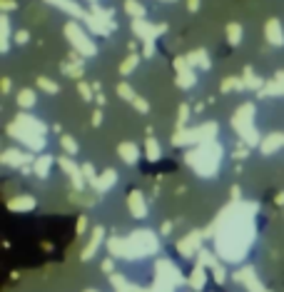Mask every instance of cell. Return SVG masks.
Masks as SVG:
<instances>
[{"mask_svg": "<svg viewBox=\"0 0 284 292\" xmlns=\"http://www.w3.org/2000/svg\"><path fill=\"white\" fill-rule=\"evenodd\" d=\"M145 55H147V58L155 55V45H152V43H145Z\"/></svg>", "mask_w": 284, "mask_h": 292, "instance_id": "cell-40", "label": "cell"}, {"mask_svg": "<svg viewBox=\"0 0 284 292\" xmlns=\"http://www.w3.org/2000/svg\"><path fill=\"white\" fill-rule=\"evenodd\" d=\"M15 43H18V45H25V43H28V33H25V30H18V33H15Z\"/></svg>", "mask_w": 284, "mask_h": 292, "instance_id": "cell-38", "label": "cell"}, {"mask_svg": "<svg viewBox=\"0 0 284 292\" xmlns=\"http://www.w3.org/2000/svg\"><path fill=\"white\" fill-rule=\"evenodd\" d=\"M174 68H177V85H180V88H185V90L195 88L197 78H195V70H192L190 60L177 58V60H174Z\"/></svg>", "mask_w": 284, "mask_h": 292, "instance_id": "cell-9", "label": "cell"}, {"mask_svg": "<svg viewBox=\"0 0 284 292\" xmlns=\"http://www.w3.org/2000/svg\"><path fill=\"white\" fill-rule=\"evenodd\" d=\"M32 157H30L28 152H23V150H5L3 152V163L5 165H10V168H20L23 163H30Z\"/></svg>", "mask_w": 284, "mask_h": 292, "instance_id": "cell-15", "label": "cell"}, {"mask_svg": "<svg viewBox=\"0 0 284 292\" xmlns=\"http://www.w3.org/2000/svg\"><path fill=\"white\" fill-rule=\"evenodd\" d=\"M284 145V135H267L262 143H259V150H262V155H272V152H277L279 147Z\"/></svg>", "mask_w": 284, "mask_h": 292, "instance_id": "cell-18", "label": "cell"}, {"mask_svg": "<svg viewBox=\"0 0 284 292\" xmlns=\"http://www.w3.org/2000/svg\"><path fill=\"white\" fill-rule=\"evenodd\" d=\"M127 205H130V212H132V217L135 220H145L147 217V203H145V198H142L140 192H132L130 195V200H127Z\"/></svg>", "mask_w": 284, "mask_h": 292, "instance_id": "cell-13", "label": "cell"}, {"mask_svg": "<svg viewBox=\"0 0 284 292\" xmlns=\"http://www.w3.org/2000/svg\"><path fill=\"white\" fill-rule=\"evenodd\" d=\"M125 13L132 20H142L145 18V5H142L140 0H125Z\"/></svg>", "mask_w": 284, "mask_h": 292, "instance_id": "cell-19", "label": "cell"}, {"mask_svg": "<svg viewBox=\"0 0 284 292\" xmlns=\"http://www.w3.org/2000/svg\"><path fill=\"white\" fill-rule=\"evenodd\" d=\"M255 203L232 205L222 212L215 228V252L229 265H237L244 260V255L252 247L255 240Z\"/></svg>", "mask_w": 284, "mask_h": 292, "instance_id": "cell-1", "label": "cell"}, {"mask_svg": "<svg viewBox=\"0 0 284 292\" xmlns=\"http://www.w3.org/2000/svg\"><path fill=\"white\" fill-rule=\"evenodd\" d=\"M18 105L32 108V105H35V92H32V90H20V92H18Z\"/></svg>", "mask_w": 284, "mask_h": 292, "instance_id": "cell-27", "label": "cell"}, {"mask_svg": "<svg viewBox=\"0 0 284 292\" xmlns=\"http://www.w3.org/2000/svg\"><path fill=\"white\" fill-rule=\"evenodd\" d=\"M187 5H190V13H197L199 10V0H190Z\"/></svg>", "mask_w": 284, "mask_h": 292, "instance_id": "cell-42", "label": "cell"}, {"mask_svg": "<svg viewBox=\"0 0 284 292\" xmlns=\"http://www.w3.org/2000/svg\"><path fill=\"white\" fill-rule=\"evenodd\" d=\"M62 70H65L67 75H73V78H80V75H83V68H80V65H62Z\"/></svg>", "mask_w": 284, "mask_h": 292, "instance_id": "cell-33", "label": "cell"}, {"mask_svg": "<svg viewBox=\"0 0 284 292\" xmlns=\"http://www.w3.org/2000/svg\"><path fill=\"white\" fill-rule=\"evenodd\" d=\"M57 165H60V170L65 173V175L70 177V182H73V187H85V173H83V168L70 157V155H60V160H57Z\"/></svg>", "mask_w": 284, "mask_h": 292, "instance_id": "cell-6", "label": "cell"}, {"mask_svg": "<svg viewBox=\"0 0 284 292\" xmlns=\"http://www.w3.org/2000/svg\"><path fill=\"white\" fill-rule=\"evenodd\" d=\"M117 152H120V157H122L127 165H135V163L140 160V145H135V143H120Z\"/></svg>", "mask_w": 284, "mask_h": 292, "instance_id": "cell-16", "label": "cell"}, {"mask_svg": "<svg viewBox=\"0 0 284 292\" xmlns=\"http://www.w3.org/2000/svg\"><path fill=\"white\" fill-rule=\"evenodd\" d=\"M145 155H147V160H160L162 157V147H160V143L155 140V138H147V143H145Z\"/></svg>", "mask_w": 284, "mask_h": 292, "instance_id": "cell-20", "label": "cell"}, {"mask_svg": "<svg viewBox=\"0 0 284 292\" xmlns=\"http://www.w3.org/2000/svg\"><path fill=\"white\" fill-rule=\"evenodd\" d=\"M0 25H3V53H8V48H10V18L0 15Z\"/></svg>", "mask_w": 284, "mask_h": 292, "instance_id": "cell-25", "label": "cell"}, {"mask_svg": "<svg viewBox=\"0 0 284 292\" xmlns=\"http://www.w3.org/2000/svg\"><path fill=\"white\" fill-rule=\"evenodd\" d=\"M117 92L122 95V100H130V103H135V98H137V95L132 92V88H130L127 83H120V85H117Z\"/></svg>", "mask_w": 284, "mask_h": 292, "instance_id": "cell-31", "label": "cell"}, {"mask_svg": "<svg viewBox=\"0 0 284 292\" xmlns=\"http://www.w3.org/2000/svg\"><path fill=\"white\" fill-rule=\"evenodd\" d=\"M172 233V222H165L162 225V235H170Z\"/></svg>", "mask_w": 284, "mask_h": 292, "instance_id": "cell-44", "label": "cell"}, {"mask_svg": "<svg viewBox=\"0 0 284 292\" xmlns=\"http://www.w3.org/2000/svg\"><path fill=\"white\" fill-rule=\"evenodd\" d=\"M242 33H244V30H242L239 23H229L227 25V35H229V43H232V45H239V43H242Z\"/></svg>", "mask_w": 284, "mask_h": 292, "instance_id": "cell-26", "label": "cell"}, {"mask_svg": "<svg viewBox=\"0 0 284 292\" xmlns=\"http://www.w3.org/2000/svg\"><path fill=\"white\" fill-rule=\"evenodd\" d=\"M3 8H5V10H13L15 3H13V0H3Z\"/></svg>", "mask_w": 284, "mask_h": 292, "instance_id": "cell-43", "label": "cell"}, {"mask_svg": "<svg viewBox=\"0 0 284 292\" xmlns=\"http://www.w3.org/2000/svg\"><path fill=\"white\" fill-rule=\"evenodd\" d=\"M187 60H190V65L192 68H202V70H209V58H207V53L204 50H195V53H190L187 55Z\"/></svg>", "mask_w": 284, "mask_h": 292, "instance_id": "cell-21", "label": "cell"}, {"mask_svg": "<svg viewBox=\"0 0 284 292\" xmlns=\"http://www.w3.org/2000/svg\"><path fill=\"white\" fill-rule=\"evenodd\" d=\"M113 270H115V257H105V260H102V272L113 275Z\"/></svg>", "mask_w": 284, "mask_h": 292, "instance_id": "cell-36", "label": "cell"}, {"mask_svg": "<svg viewBox=\"0 0 284 292\" xmlns=\"http://www.w3.org/2000/svg\"><path fill=\"white\" fill-rule=\"evenodd\" d=\"M267 292H269V290H267Z\"/></svg>", "mask_w": 284, "mask_h": 292, "instance_id": "cell-50", "label": "cell"}, {"mask_svg": "<svg viewBox=\"0 0 284 292\" xmlns=\"http://www.w3.org/2000/svg\"><path fill=\"white\" fill-rule=\"evenodd\" d=\"M132 30H135V35H140L145 43H152L160 33H165V25H152V23H147L142 18V20H132Z\"/></svg>", "mask_w": 284, "mask_h": 292, "instance_id": "cell-10", "label": "cell"}, {"mask_svg": "<svg viewBox=\"0 0 284 292\" xmlns=\"http://www.w3.org/2000/svg\"><path fill=\"white\" fill-rule=\"evenodd\" d=\"M102 240H105V228H95L92 230V237H90V242H87V247L83 250V263H90L92 257H95V252L100 250V245H102Z\"/></svg>", "mask_w": 284, "mask_h": 292, "instance_id": "cell-11", "label": "cell"}, {"mask_svg": "<svg viewBox=\"0 0 284 292\" xmlns=\"http://www.w3.org/2000/svg\"><path fill=\"white\" fill-rule=\"evenodd\" d=\"M78 92L83 95V100H92V92H90V88H87L85 83H80V85H78Z\"/></svg>", "mask_w": 284, "mask_h": 292, "instance_id": "cell-37", "label": "cell"}, {"mask_svg": "<svg viewBox=\"0 0 284 292\" xmlns=\"http://www.w3.org/2000/svg\"><path fill=\"white\" fill-rule=\"evenodd\" d=\"M115 185H117V173H115V170H105L102 175L95 180L92 187H95L97 192H108V190H113Z\"/></svg>", "mask_w": 284, "mask_h": 292, "instance_id": "cell-17", "label": "cell"}, {"mask_svg": "<svg viewBox=\"0 0 284 292\" xmlns=\"http://www.w3.org/2000/svg\"><path fill=\"white\" fill-rule=\"evenodd\" d=\"M155 272H157V280H165V282H170L174 287H182V285H185L182 270L172 263V260H160L157 267H155Z\"/></svg>", "mask_w": 284, "mask_h": 292, "instance_id": "cell-5", "label": "cell"}, {"mask_svg": "<svg viewBox=\"0 0 284 292\" xmlns=\"http://www.w3.org/2000/svg\"><path fill=\"white\" fill-rule=\"evenodd\" d=\"M177 250H180V255H182L185 260L197 257L199 250H202V233H199V230H192L187 237H182V240H180Z\"/></svg>", "mask_w": 284, "mask_h": 292, "instance_id": "cell-8", "label": "cell"}, {"mask_svg": "<svg viewBox=\"0 0 284 292\" xmlns=\"http://www.w3.org/2000/svg\"><path fill=\"white\" fill-rule=\"evenodd\" d=\"M132 105H135V110H140V113H145V115L150 113V105H147L142 98H135V103H132Z\"/></svg>", "mask_w": 284, "mask_h": 292, "instance_id": "cell-34", "label": "cell"}, {"mask_svg": "<svg viewBox=\"0 0 284 292\" xmlns=\"http://www.w3.org/2000/svg\"><path fill=\"white\" fill-rule=\"evenodd\" d=\"M264 35H267V40H269L272 45H284V28H282V23H279L277 18L267 20Z\"/></svg>", "mask_w": 284, "mask_h": 292, "instance_id": "cell-12", "label": "cell"}, {"mask_svg": "<svg viewBox=\"0 0 284 292\" xmlns=\"http://www.w3.org/2000/svg\"><path fill=\"white\" fill-rule=\"evenodd\" d=\"M35 207V198H30V195H23V198H18V200H10V210H20V212H28Z\"/></svg>", "mask_w": 284, "mask_h": 292, "instance_id": "cell-22", "label": "cell"}, {"mask_svg": "<svg viewBox=\"0 0 284 292\" xmlns=\"http://www.w3.org/2000/svg\"><path fill=\"white\" fill-rule=\"evenodd\" d=\"M85 228H87V220H85V217H80V222H78V233L83 235V233H85Z\"/></svg>", "mask_w": 284, "mask_h": 292, "instance_id": "cell-41", "label": "cell"}, {"mask_svg": "<svg viewBox=\"0 0 284 292\" xmlns=\"http://www.w3.org/2000/svg\"><path fill=\"white\" fill-rule=\"evenodd\" d=\"M95 120H92V122H95V125H100V122H102V113H100V110H97V113H95Z\"/></svg>", "mask_w": 284, "mask_h": 292, "instance_id": "cell-45", "label": "cell"}, {"mask_svg": "<svg viewBox=\"0 0 284 292\" xmlns=\"http://www.w3.org/2000/svg\"><path fill=\"white\" fill-rule=\"evenodd\" d=\"M87 3H97V0H87Z\"/></svg>", "mask_w": 284, "mask_h": 292, "instance_id": "cell-47", "label": "cell"}, {"mask_svg": "<svg viewBox=\"0 0 284 292\" xmlns=\"http://www.w3.org/2000/svg\"><path fill=\"white\" fill-rule=\"evenodd\" d=\"M165 3H174V0H165Z\"/></svg>", "mask_w": 284, "mask_h": 292, "instance_id": "cell-48", "label": "cell"}, {"mask_svg": "<svg viewBox=\"0 0 284 292\" xmlns=\"http://www.w3.org/2000/svg\"><path fill=\"white\" fill-rule=\"evenodd\" d=\"M192 292H197V290H192Z\"/></svg>", "mask_w": 284, "mask_h": 292, "instance_id": "cell-49", "label": "cell"}, {"mask_svg": "<svg viewBox=\"0 0 284 292\" xmlns=\"http://www.w3.org/2000/svg\"><path fill=\"white\" fill-rule=\"evenodd\" d=\"M187 122V105L180 108V117H177V125H185Z\"/></svg>", "mask_w": 284, "mask_h": 292, "instance_id": "cell-39", "label": "cell"}, {"mask_svg": "<svg viewBox=\"0 0 284 292\" xmlns=\"http://www.w3.org/2000/svg\"><path fill=\"white\" fill-rule=\"evenodd\" d=\"M220 157H222V147L212 140V143H202L195 152H190L187 163L197 170L199 175L212 177L220 170Z\"/></svg>", "mask_w": 284, "mask_h": 292, "instance_id": "cell-3", "label": "cell"}, {"mask_svg": "<svg viewBox=\"0 0 284 292\" xmlns=\"http://www.w3.org/2000/svg\"><path fill=\"white\" fill-rule=\"evenodd\" d=\"M83 173H85V180H90L92 185H95V180L100 175H95V170H92V165H83Z\"/></svg>", "mask_w": 284, "mask_h": 292, "instance_id": "cell-35", "label": "cell"}, {"mask_svg": "<svg viewBox=\"0 0 284 292\" xmlns=\"http://www.w3.org/2000/svg\"><path fill=\"white\" fill-rule=\"evenodd\" d=\"M212 277H215V280H217V282L222 285V282L227 280V270H225V265H217V267L212 270Z\"/></svg>", "mask_w": 284, "mask_h": 292, "instance_id": "cell-32", "label": "cell"}, {"mask_svg": "<svg viewBox=\"0 0 284 292\" xmlns=\"http://www.w3.org/2000/svg\"><path fill=\"white\" fill-rule=\"evenodd\" d=\"M65 35L70 38V43L75 45V50H80V55H87V58H92V55L97 53L95 43L90 40V35H87V33L80 28L78 23H67V25H65Z\"/></svg>", "mask_w": 284, "mask_h": 292, "instance_id": "cell-4", "label": "cell"}, {"mask_svg": "<svg viewBox=\"0 0 284 292\" xmlns=\"http://www.w3.org/2000/svg\"><path fill=\"white\" fill-rule=\"evenodd\" d=\"M50 165H53V157H48V155L35 157V173H38V177H48V173H50Z\"/></svg>", "mask_w": 284, "mask_h": 292, "instance_id": "cell-24", "label": "cell"}, {"mask_svg": "<svg viewBox=\"0 0 284 292\" xmlns=\"http://www.w3.org/2000/svg\"><path fill=\"white\" fill-rule=\"evenodd\" d=\"M38 88H43L45 92H50V95H55V92H60V85H55L50 78H38Z\"/></svg>", "mask_w": 284, "mask_h": 292, "instance_id": "cell-30", "label": "cell"}, {"mask_svg": "<svg viewBox=\"0 0 284 292\" xmlns=\"http://www.w3.org/2000/svg\"><path fill=\"white\" fill-rule=\"evenodd\" d=\"M108 250H110V257H115V260H120V257L122 260H142L160 250V237L152 230H135L127 237H110Z\"/></svg>", "mask_w": 284, "mask_h": 292, "instance_id": "cell-2", "label": "cell"}, {"mask_svg": "<svg viewBox=\"0 0 284 292\" xmlns=\"http://www.w3.org/2000/svg\"><path fill=\"white\" fill-rule=\"evenodd\" d=\"M197 265H202V267H207V270H215V267L220 265V260L215 257V252H209V250H199V255H197Z\"/></svg>", "mask_w": 284, "mask_h": 292, "instance_id": "cell-23", "label": "cell"}, {"mask_svg": "<svg viewBox=\"0 0 284 292\" xmlns=\"http://www.w3.org/2000/svg\"><path fill=\"white\" fill-rule=\"evenodd\" d=\"M234 282H239L247 292H267L264 290V285L259 282L257 270L252 267V265H244L242 270H237V272H234Z\"/></svg>", "mask_w": 284, "mask_h": 292, "instance_id": "cell-7", "label": "cell"}, {"mask_svg": "<svg viewBox=\"0 0 284 292\" xmlns=\"http://www.w3.org/2000/svg\"><path fill=\"white\" fill-rule=\"evenodd\" d=\"M85 292H100V290H92V287H90V290H85Z\"/></svg>", "mask_w": 284, "mask_h": 292, "instance_id": "cell-46", "label": "cell"}, {"mask_svg": "<svg viewBox=\"0 0 284 292\" xmlns=\"http://www.w3.org/2000/svg\"><path fill=\"white\" fill-rule=\"evenodd\" d=\"M187 285H190L192 290L202 292V287L207 285V267L195 265V267H192V272H190V277H187Z\"/></svg>", "mask_w": 284, "mask_h": 292, "instance_id": "cell-14", "label": "cell"}, {"mask_svg": "<svg viewBox=\"0 0 284 292\" xmlns=\"http://www.w3.org/2000/svg\"><path fill=\"white\" fill-rule=\"evenodd\" d=\"M137 65H140V55H130V58L120 65V73H122V75H130V73H132Z\"/></svg>", "mask_w": 284, "mask_h": 292, "instance_id": "cell-28", "label": "cell"}, {"mask_svg": "<svg viewBox=\"0 0 284 292\" xmlns=\"http://www.w3.org/2000/svg\"><path fill=\"white\" fill-rule=\"evenodd\" d=\"M60 143H62V147H65V152H67V155H78V152H80V145H78L70 135H62V138H60Z\"/></svg>", "mask_w": 284, "mask_h": 292, "instance_id": "cell-29", "label": "cell"}]
</instances>
